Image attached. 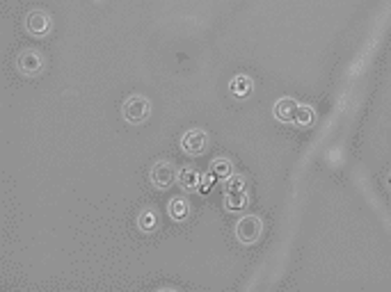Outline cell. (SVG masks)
Returning a JSON list of instances; mask_svg holds the SVG:
<instances>
[{
  "instance_id": "15",
  "label": "cell",
  "mask_w": 391,
  "mask_h": 292,
  "mask_svg": "<svg viewBox=\"0 0 391 292\" xmlns=\"http://www.w3.org/2000/svg\"><path fill=\"white\" fill-rule=\"evenodd\" d=\"M387 185H389V190H391V171H389V176H387Z\"/></svg>"
},
{
  "instance_id": "4",
  "label": "cell",
  "mask_w": 391,
  "mask_h": 292,
  "mask_svg": "<svg viewBox=\"0 0 391 292\" xmlns=\"http://www.w3.org/2000/svg\"><path fill=\"white\" fill-rule=\"evenodd\" d=\"M51 28H53V21H51V14L46 12V9H32V12H28L26 30L30 32V35L46 37L51 32Z\"/></svg>"
},
{
  "instance_id": "12",
  "label": "cell",
  "mask_w": 391,
  "mask_h": 292,
  "mask_svg": "<svg viewBox=\"0 0 391 292\" xmlns=\"http://www.w3.org/2000/svg\"><path fill=\"white\" fill-rule=\"evenodd\" d=\"M137 229L142 233H151L158 229V212L154 208H147L137 215Z\"/></svg>"
},
{
  "instance_id": "1",
  "label": "cell",
  "mask_w": 391,
  "mask_h": 292,
  "mask_svg": "<svg viewBox=\"0 0 391 292\" xmlns=\"http://www.w3.org/2000/svg\"><path fill=\"white\" fill-rule=\"evenodd\" d=\"M151 114V103L145 96H128V99L122 103V117L126 124H133L140 126L145 124Z\"/></svg>"
},
{
  "instance_id": "8",
  "label": "cell",
  "mask_w": 391,
  "mask_h": 292,
  "mask_svg": "<svg viewBox=\"0 0 391 292\" xmlns=\"http://www.w3.org/2000/svg\"><path fill=\"white\" fill-rule=\"evenodd\" d=\"M298 103L293 99H279L275 103V119L281 124H291L296 121V114H298Z\"/></svg>"
},
{
  "instance_id": "11",
  "label": "cell",
  "mask_w": 391,
  "mask_h": 292,
  "mask_svg": "<svg viewBox=\"0 0 391 292\" xmlns=\"http://www.w3.org/2000/svg\"><path fill=\"white\" fill-rule=\"evenodd\" d=\"M167 212H170V217L174 222H186L188 220V215H190V205L186 199H181V197H174L167 205Z\"/></svg>"
},
{
  "instance_id": "7",
  "label": "cell",
  "mask_w": 391,
  "mask_h": 292,
  "mask_svg": "<svg viewBox=\"0 0 391 292\" xmlns=\"http://www.w3.org/2000/svg\"><path fill=\"white\" fill-rule=\"evenodd\" d=\"M177 176L179 174L174 171V165L167 160H160V162H156L154 167H151V183H154L156 190H167Z\"/></svg>"
},
{
  "instance_id": "3",
  "label": "cell",
  "mask_w": 391,
  "mask_h": 292,
  "mask_svg": "<svg viewBox=\"0 0 391 292\" xmlns=\"http://www.w3.org/2000/svg\"><path fill=\"white\" fill-rule=\"evenodd\" d=\"M247 205V192H245V178H229L224 190V208L234 212Z\"/></svg>"
},
{
  "instance_id": "6",
  "label": "cell",
  "mask_w": 391,
  "mask_h": 292,
  "mask_svg": "<svg viewBox=\"0 0 391 292\" xmlns=\"http://www.w3.org/2000/svg\"><path fill=\"white\" fill-rule=\"evenodd\" d=\"M206 146H209V135L202 128H192L186 135L181 137V148L186 151L188 156H202Z\"/></svg>"
},
{
  "instance_id": "9",
  "label": "cell",
  "mask_w": 391,
  "mask_h": 292,
  "mask_svg": "<svg viewBox=\"0 0 391 292\" xmlns=\"http://www.w3.org/2000/svg\"><path fill=\"white\" fill-rule=\"evenodd\" d=\"M229 92L236 99H247V96L254 92V80L249 78V75H236L229 82Z\"/></svg>"
},
{
  "instance_id": "5",
  "label": "cell",
  "mask_w": 391,
  "mask_h": 292,
  "mask_svg": "<svg viewBox=\"0 0 391 292\" xmlns=\"http://www.w3.org/2000/svg\"><path fill=\"white\" fill-rule=\"evenodd\" d=\"M16 69L24 73V75H39L41 69H43V58L41 53L35 50V48H26L19 53L16 58Z\"/></svg>"
},
{
  "instance_id": "13",
  "label": "cell",
  "mask_w": 391,
  "mask_h": 292,
  "mask_svg": "<svg viewBox=\"0 0 391 292\" xmlns=\"http://www.w3.org/2000/svg\"><path fill=\"white\" fill-rule=\"evenodd\" d=\"M211 169H213V174H215L217 178H231V171H234L231 162L226 160V158H215V160H213V165H211Z\"/></svg>"
},
{
  "instance_id": "2",
  "label": "cell",
  "mask_w": 391,
  "mask_h": 292,
  "mask_svg": "<svg viewBox=\"0 0 391 292\" xmlns=\"http://www.w3.org/2000/svg\"><path fill=\"white\" fill-rule=\"evenodd\" d=\"M261 231H264V222H261L256 215H245V217L238 220V224H236V237L241 244L259 242Z\"/></svg>"
},
{
  "instance_id": "14",
  "label": "cell",
  "mask_w": 391,
  "mask_h": 292,
  "mask_svg": "<svg viewBox=\"0 0 391 292\" xmlns=\"http://www.w3.org/2000/svg\"><path fill=\"white\" fill-rule=\"evenodd\" d=\"M313 121H316V112H313L309 105H300L298 107V114H296V124L300 128H309Z\"/></svg>"
},
{
  "instance_id": "10",
  "label": "cell",
  "mask_w": 391,
  "mask_h": 292,
  "mask_svg": "<svg viewBox=\"0 0 391 292\" xmlns=\"http://www.w3.org/2000/svg\"><path fill=\"white\" fill-rule=\"evenodd\" d=\"M179 185L186 192H197L202 188V176L194 169H181L179 171Z\"/></svg>"
}]
</instances>
